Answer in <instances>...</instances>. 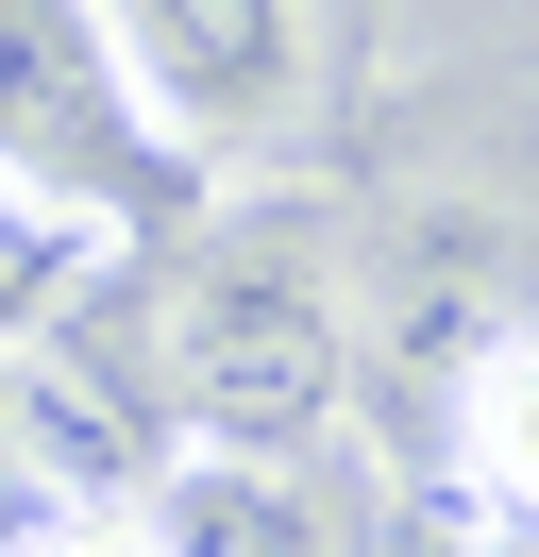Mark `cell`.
Returning a JSON list of instances; mask_svg holds the SVG:
<instances>
[{"label":"cell","instance_id":"7a4b0ae2","mask_svg":"<svg viewBox=\"0 0 539 557\" xmlns=\"http://www.w3.org/2000/svg\"><path fill=\"white\" fill-rule=\"evenodd\" d=\"M152 372H168V422L202 456H303L354 388V321L303 253L270 237H202L152 305Z\"/></svg>","mask_w":539,"mask_h":557},{"label":"cell","instance_id":"277c9868","mask_svg":"<svg viewBox=\"0 0 539 557\" xmlns=\"http://www.w3.org/2000/svg\"><path fill=\"white\" fill-rule=\"evenodd\" d=\"M438 507L455 541H539V321H489L438 388Z\"/></svg>","mask_w":539,"mask_h":557},{"label":"cell","instance_id":"3957f363","mask_svg":"<svg viewBox=\"0 0 539 557\" xmlns=\"http://www.w3.org/2000/svg\"><path fill=\"white\" fill-rule=\"evenodd\" d=\"M101 35L135 51V85L168 102V136L202 170H270L321 119V17L303 0H101Z\"/></svg>","mask_w":539,"mask_h":557},{"label":"cell","instance_id":"8992f818","mask_svg":"<svg viewBox=\"0 0 539 557\" xmlns=\"http://www.w3.org/2000/svg\"><path fill=\"white\" fill-rule=\"evenodd\" d=\"M0 557H152V507H135V490L17 473V490H0Z\"/></svg>","mask_w":539,"mask_h":557},{"label":"cell","instance_id":"6da1fadb","mask_svg":"<svg viewBox=\"0 0 539 557\" xmlns=\"http://www.w3.org/2000/svg\"><path fill=\"white\" fill-rule=\"evenodd\" d=\"M202 152L101 35V0H0V220L34 237H168L202 203Z\"/></svg>","mask_w":539,"mask_h":557},{"label":"cell","instance_id":"5b68a950","mask_svg":"<svg viewBox=\"0 0 539 557\" xmlns=\"http://www.w3.org/2000/svg\"><path fill=\"white\" fill-rule=\"evenodd\" d=\"M152 557H337V523H321V490L287 473V456H168L152 490Z\"/></svg>","mask_w":539,"mask_h":557}]
</instances>
